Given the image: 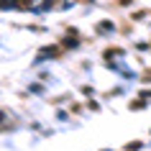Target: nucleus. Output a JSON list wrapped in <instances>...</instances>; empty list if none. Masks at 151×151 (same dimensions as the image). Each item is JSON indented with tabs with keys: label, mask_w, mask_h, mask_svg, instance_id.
<instances>
[{
	"label": "nucleus",
	"mask_w": 151,
	"mask_h": 151,
	"mask_svg": "<svg viewBox=\"0 0 151 151\" xmlns=\"http://www.w3.org/2000/svg\"><path fill=\"white\" fill-rule=\"evenodd\" d=\"M3 5L10 8V5H16V8H31L33 0H3Z\"/></svg>",
	"instance_id": "obj_1"
},
{
	"label": "nucleus",
	"mask_w": 151,
	"mask_h": 151,
	"mask_svg": "<svg viewBox=\"0 0 151 151\" xmlns=\"http://www.w3.org/2000/svg\"><path fill=\"white\" fill-rule=\"evenodd\" d=\"M51 54H59V46H49L39 51V59H51Z\"/></svg>",
	"instance_id": "obj_2"
}]
</instances>
